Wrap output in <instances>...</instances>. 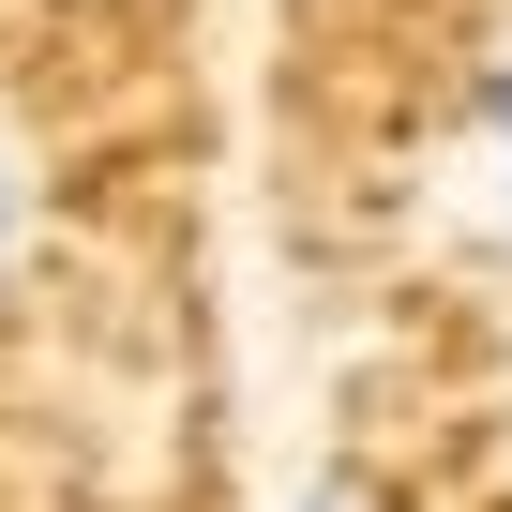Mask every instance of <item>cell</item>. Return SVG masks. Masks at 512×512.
I'll return each mask as SVG.
<instances>
[{
	"label": "cell",
	"mask_w": 512,
	"mask_h": 512,
	"mask_svg": "<svg viewBox=\"0 0 512 512\" xmlns=\"http://www.w3.org/2000/svg\"><path fill=\"white\" fill-rule=\"evenodd\" d=\"M317 512H347V497H317Z\"/></svg>",
	"instance_id": "cell-3"
},
{
	"label": "cell",
	"mask_w": 512,
	"mask_h": 512,
	"mask_svg": "<svg viewBox=\"0 0 512 512\" xmlns=\"http://www.w3.org/2000/svg\"><path fill=\"white\" fill-rule=\"evenodd\" d=\"M0 256H16V196H0Z\"/></svg>",
	"instance_id": "cell-2"
},
{
	"label": "cell",
	"mask_w": 512,
	"mask_h": 512,
	"mask_svg": "<svg viewBox=\"0 0 512 512\" xmlns=\"http://www.w3.org/2000/svg\"><path fill=\"white\" fill-rule=\"evenodd\" d=\"M482 106H497V136H512V76H497V91H482Z\"/></svg>",
	"instance_id": "cell-1"
}]
</instances>
